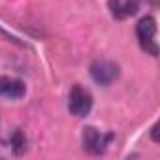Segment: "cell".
Listing matches in <instances>:
<instances>
[{"label":"cell","instance_id":"obj_1","mask_svg":"<svg viewBox=\"0 0 160 160\" xmlns=\"http://www.w3.org/2000/svg\"><path fill=\"white\" fill-rule=\"evenodd\" d=\"M136 36L145 53L151 57H158V43H156V21L151 15H145L136 25Z\"/></svg>","mask_w":160,"mask_h":160},{"label":"cell","instance_id":"obj_2","mask_svg":"<svg viewBox=\"0 0 160 160\" xmlns=\"http://www.w3.org/2000/svg\"><path fill=\"white\" fill-rule=\"evenodd\" d=\"M68 109L73 117H87L92 109V94L81 85H73L68 96Z\"/></svg>","mask_w":160,"mask_h":160},{"label":"cell","instance_id":"obj_3","mask_svg":"<svg viewBox=\"0 0 160 160\" xmlns=\"http://www.w3.org/2000/svg\"><path fill=\"white\" fill-rule=\"evenodd\" d=\"M113 138H115V136H113L111 132H100V130L94 128V126H87V128L83 130V136H81V139H83V149H85L87 152H91V154H102V152L108 149V145L111 143Z\"/></svg>","mask_w":160,"mask_h":160},{"label":"cell","instance_id":"obj_4","mask_svg":"<svg viewBox=\"0 0 160 160\" xmlns=\"http://www.w3.org/2000/svg\"><path fill=\"white\" fill-rule=\"evenodd\" d=\"M121 70L119 64L108 58H98L91 64V77L94 79V83L102 85V87H109L115 79L119 77Z\"/></svg>","mask_w":160,"mask_h":160},{"label":"cell","instance_id":"obj_5","mask_svg":"<svg viewBox=\"0 0 160 160\" xmlns=\"http://www.w3.org/2000/svg\"><path fill=\"white\" fill-rule=\"evenodd\" d=\"M25 94H27V87L21 79L10 77V75H0V98L19 100Z\"/></svg>","mask_w":160,"mask_h":160},{"label":"cell","instance_id":"obj_6","mask_svg":"<svg viewBox=\"0 0 160 160\" xmlns=\"http://www.w3.org/2000/svg\"><path fill=\"white\" fill-rule=\"evenodd\" d=\"M108 10L113 19L124 21V19L134 17L139 6H138V0H108Z\"/></svg>","mask_w":160,"mask_h":160},{"label":"cell","instance_id":"obj_7","mask_svg":"<svg viewBox=\"0 0 160 160\" xmlns=\"http://www.w3.org/2000/svg\"><path fill=\"white\" fill-rule=\"evenodd\" d=\"M10 145H12V151H13V154L21 156V154L27 151V136H25L21 130H15V132L12 134Z\"/></svg>","mask_w":160,"mask_h":160},{"label":"cell","instance_id":"obj_8","mask_svg":"<svg viewBox=\"0 0 160 160\" xmlns=\"http://www.w3.org/2000/svg\"><path fill=\"white\" fill-rule=\"evenodd\" d=\"M156 130H158V124H154V126L151 128V138H152V141H154V143H158V136H156Z\"/></svg>","mask_w":160,"mask_h":160}]
</instances>
